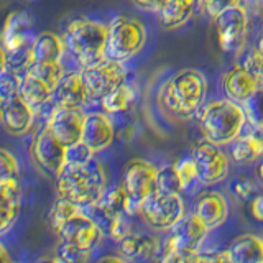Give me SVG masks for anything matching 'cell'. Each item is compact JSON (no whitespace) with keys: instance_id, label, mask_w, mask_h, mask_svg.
<instances>
[{"instance_id":"obj_1","label":"cell","mask_w":263,"mask_h":263,"mask_svg":"<svg viewBox=\"0 0 263 263\" xmlns=\"http://www.w3.org/2000/svg\"><path fill=\"white\" fill-rule=\"evenodd\" d=\"M58 197L84 211L99 202L107 191V173L97 160L84 164H64L56 178Z\"/></svg>"},{"instance_id":"obj_2","label":"cell","mask_w":263,"mask_h":263,"mask_svg":"<svg viewBox=\"0 0 263 263\" xmlns=\"http://www.w3.org/2000/svg\"><path fill=\"white\" fill-rule=\"evenodd\" d=\"M208 79L194 68L179 69L160 89V102L164 110L176 117H193L205 104Z\"/></svg>"},{"instance_id":"obj_3","label":"cell","mask_w":263,"mask_h":263,"mask_svg":"<svg viewBox=\"0 0 263 263\" xmlns=\"http://www.w3.org/2000/svg\"><path fill=\"white\" fill-rule=\"evenodd\" d=\"M196 117L202 137L219 146L232 143L242 135L247 125L243 107L227 97L205 102Z\"/></svg>"},{"instance_id":"obj_4","label":"cell","mask_w":263,"mask_h":263,"mask_svg":"<svg viewBox=\"0 0 263 263\" xmlns=\"http://www.w3.org/2000/svg\"><path fill=\"white\" fill-rule=\"evenodd\" d=\"M61 38L66 53L79 64L81 69L105 58L107 25L101 22L78 16L66 25Z\"/></svg>"},{"instance_id":"obj_5","label":"cell","mask_w":263,"mask_h":263,"mask_svg":"<svg viewBox=\"0 0 263 263\" xmlns=\"http://www.w3.org/2000/svg\"><path fill=\"white\" fill-rule=\"evenodd\" d=\"M146 43L145 25L127 15H119L107 25L105 58L127 63L143 49Z\"/></svg>"},{"instance_id":"obj_6","label":"cell","mask_w":263,"mask_h":263,"mask_svg":"<svg viewBox=\"0 0 263 263\" xmlns=\"http://www.w3.org/2000/svg\"><path fill=\"white\" fill-rule=\"evenodd\" d=\"M158 170L155 163L143 158H134L123 166L122 187L127 194V214L130 217L140 216L143 201L156 191Z\"/></svg>"},{"instance_id":"obj_7","label":"cell","mask_w":263,"mask_h":263,"mask_svg":"<svg viewBox=\"0 0 263 263\" xmlns=\"http://www.w3.org/2000/svg\"><path fill=\"white\" fill-rule=\"evenodd\" d=\"M184 214L186 208L181 194H168L158 189L146 197L140 209V217L145 224L158 232L171 230Z\"/></svg>"},{"instance_id":"obj_8","label":"cell","mask_w":263,"mask_h":263,"mask_svg":"<svg viewBox=\"0 0 263 263\" xmlns=\"http://www.w3.org/2000/svg\"><path fill=\"white\" fill-rule=\"evenodd\" d=\"M90 101H101L114 89L127 82V69L123 63L102 58L86 68L79 69Z\"/></svg>"},{"instance_id":"obj_9","label":"cell","mask_w":263,"mask_h":263,"mask_svg":"<svg viewBox=\"0 0 263 263\" xmlns=\"http://www.w3.org/2000/svg\"><path fill=\"white\" fill-rule=\"evenodd\" d=\"M249 12L243 5L227 8L214 18L217 43L226 53H238L249 36Z\"/></svg>"},{"instance_id":"obj_10","label":"cell","mask_w":263,"mask_h":263,"mask_svg":"<svg viewBox=\"0 0 263 263\" xmlns=\"http://www.w3.org/2000/svg\"><path fill=\"white\" fill-rule=\"evenodd\" d=\"M191 156L204 186H214L227 179L230 161L227 153H224L219 145H214L202 138L193 146Z\"/></svg>"},{"instance_id":"obj_11","label":"cell","mask_w":263,"mask_h":263,"mask_svg":"<svg viewBox=\"0 0 263 263\" xmlns=\"http://www.w3.org/2000/svg\"><path fill=\"white\" fill-rule=\"evenodd\" d=\"M31 155L38 168L53 178H58L66 164V145L61 143L46 125L33 140Z\"/></svg>"},{"instance_id":"obj_12","label":"cell","mask_w":263,"mask_h":263,"mask_svg":"<svg viewBox=\"0 0 263 263\" xmlns=\"http://www.w3.org/2000/svg\"><path fill=\"white\" fill-rule=\"evenodd\" d=\"M58 237L61 242L72 243L79 249L94 252L96 247L101 243L104 234L84 211H79L60 229Z\"/></svg>"},{"instance_id":"obj_13","label":"cell","mask_w":263,"mask_h":263,"mask_svg":"<svg viewBox=\"0 0 263 263\" xmlns=\"http://www.w3.org/2000/svg\"><path fill=\"white\" fill-rule=\"evenodd\" d=\"M209 234V229L204 226V222L196 214H184L183 219H179L170 230L168 242L178 250L199 253L201 245Z\"/></svg>"},{"instance_id":"obj_14","label":"cell","mask_w":263,"mask_h":263,"mask_svg":"<svg viewBox=\"0 0 263 263\" xmlns=\"http://www.w3.org/2000/svg\"><path fill=\"white\" fill-rule=\"evenodd\" d=\"M84 119H86V114L81 109L56 107L54 112L51 114V117L46 122V127L53 132V135L60 140L61 143L69 146L72 143L81 142Z\"/></svg>"},{"instance_id":"obj_15","label":"cell","mask_w":263,"mask_h":263,"mask_svg":"<svg viewBox=\"0 0 263 263\" xmlns=\"http://www.w3.org/2000/svg\"><path fill=\"white\" fill-rule=\"evenodd\" d=\"M114 138H115V128L109 115L105 112L86 114L81 142L87 145L94 155L109 148L114 142Z\"/></svg>"},{"instance_id":"obj_16","label":"cell","mask_w":263,"mask_h":263,"mask_svg":"<svg viewBox=\"0 0 263 263\" xmlns=\"http://www.w3.org/2000/svg\"><path fill=\"white\" fill-rule=\"evenodd\" d=\"M33 22L28 12L13 10L7 15L0 35V43L5 48V51L22 48L25 45L33 43Z\"/></svg>"},{"instance_id":"obj_17","label":"cell","mask_w":263,"mask_h":263,"mask_svg":"<svg viewBox=\"0 0 263 263\" xmlns=\"http://www.w3.org/2000/svg\"><path fill=\"white\" fill-rule=\"evenodd\" d=\"M51 101L56 107L64 109H82L86 102L90 101L79 71L64 74V78L53 89Z\"/></svg>"},{"instance_id":"obj_18","label":"cell","mask_w":263,"mask_h":263,"mask_svg":"<svg viewBox=\"0 0 263 263\" xmlns=\"http://www.w3.org/2000/svg\"><path fill=\"white\" fill-rule=\"evenodd\" d=\"M258 82L260 78H257L250 71H247L242 64H238L222 74L220 87L227 99L242 105L253 94Z\"/></svg>"},{"instance_id":"obj_19","label":"cell","mask_w":263,"mask_h":263,"mask_svg":"<svg viewBox=\"0 0 263 263\" xmlns=\"http://www.w3.org/2000/svg\"><path fill=\"white\" fill-rule=\"evenodd\" d=\"M194 214L209 230L220 227L229 219V204L226 196L219 191L199 194L194 204Z\"/></svg>"},{"instance_id":"obj_20","label":"cell","mask_w":263,"mask_h":263,"mask_svg":"<svg viewBox=\"0 0 263 263\" xmlns=\"http://www.w3.org/2000/svg\"><path fill=\"white\" fill-rule=\"evenodd\" d=\"M163 249L160 237L153 234L132 232L119 242L120 257L130 260H153L158 258Z\"/></svg>"},{"instance_id":"obj_21","label":"cell","mask_w":263,"mask_h":263,"mask_svg":"<svg viewBox=\"0 0 263 263\" xmlns=\"http://www.w3.org/2000/svg\"><path fill=\"white\" fill-rule=\"evenodd\" d=\"M35 117V110L20 96L2 102V125L10 135H25L31 128Z\"/></svg>"},{"instance_id":"obj_22","label":"cell","mask_w":263,"mask_h":263,"mask_svg":"<svg viewBox=\"0 0 263 263\" xmlns=\"http://www.w3.org/2000/svg\"><path fill=\"white\" fill-rule=\"evenodd\" d=\"M20 184L18 181H8L0 184V235L12 229L20 214Z\"/></svg>"},{"instance_id":"obj_23","label":"cell","mask_w":263,"mask_h":263,"mask_svg":"<svg viewBox=\"0 0 263 263\" xmlns=\"http://www.w3.org/2000/svg\"><path fill=\"white\" fill-rule=\"evenodd\" d=\"M197 0H164L158 10V22L164 30H178L191 20Z\"/></svg>"},{"instance_id":"obj_24","label":"cell","mask_w":263,"mask_h":263,"mask_svg":"<svg viewBox=\"0 0 263 263\" xmlns=\"http://www.w3.org/2000/svg\"><path fill=\"white\" fill-rule=\"evenodd\" d=\"M227 253L232 263H263V238L243 234L230 242Z\"/></svg>"},{"instance_id":"obj_25","label":"cell","mask_w":263,"mask_h":263,"mask_svg":"<svg viewBox=\"0 0 263 263\" xmlns=\"http://www.w3.org/2000/svg\"><path fill=\"white\" fill-rule=\"evenodd\" d=\"M33 63H63L66 46L61 36L45 31L35 36L31 43Z\"/></svg>"},{"instance_id":"obj_26","label":"cell","mask_w":263,"mask_h":263,"mask_svg":"<svg viewBox=\"0 0 263 263\" xmlns=\"http://www.w3.org/2000/svg\"><path fill=\"white\" fill-rule=\"evenodd\" d=\"M230 156L237 164H252L263 158V135L250 130L230 143Z\"/></svg>"},{"instance_id":"obj_27","label":"cell","mask_w":263,"mask_h":263,"mask_svg":"<svg viewBox=\"0 0 263 263\" xmlns=\"http://www.w3.org/2000/svg\"><path fill=\"white\" fill-rule=\"evenodd\" d=\"M51 94L53 87H49L46 82L31 76V74H23L22 76V87L18 96L33 110H38L41 105L51 101Z\"/></svg>"},{"instance_id":"obj_28","label":"cell","mask_w":263,"mask_h":263,"mask_svg":"<svg viewBox=\"0 0 263 263\" xmlns=\"http://www.w3.org/2000/svg\"><path fill=\"white\" fill-rule=\"evenodd\" d=\"M137 101V87L130 82H123L122 86L114 89L112 92L101 99V105L107 115L127 112Z\"/></svg>"},{"instance_id":"obj_29","label":"cell","mask_w":263,"mask_h":263,"mask_svg":"<svg viewBox=\"0 0 263 263\" xmlns=\"http://www.w3.org/2000/svg\"><path fill=\"white\" fill-rule=\"evenodd\" d=\"M247 125L253 132L263 135V79H260L253 94L242 104Z\"/></svg>"},{"instance_id":"obj_30","label":"cell","mask_w":263,"mask_h":263,"mask_svg":"<svg viewBox=\"0 0 263 263\" xmlns=\"http://www.w3.org/2000/svg\"><path fill=\"white\" fill-rule=\"evenodd\" d=\"M175 166H176V171H178L179 179H181L183 193L191 194V196L201 193V189L204 187V184L201 183L199 175H197V170H196L193 156L191 155L183 156V158H179L175 163Z\"/></svg>"},{"instance_id":"obj_31","label":"cell","mask_w":263,"mask_h":263,"mask_svg":"<svg viewBox=\"0 0 263 263\" xmlns=\"http://www.w3.org/2000/svg\"><path fill=\"white\" fill-rule=\"evenodd\" d=\"M79 211H82V209H79L78 205H74L72 202L58 197V201L51 205V209L48 212V224L51 227L53 232L58 234L66 222H68L72 216H76Z\"/></svg>"},{"instance_id":"obj_32","label":"cell","mask_w":263,"mask_h":263,"mask_svg":"<svg viewBox=\"0 0 263 263\" xmlns=\"http://www.w3.org/2000/svg\"><path fill=\"white\" fill-rule=\"evenodd\" d=\"M27 74H31V76L41 79L49 87L54 89L58 82L64 78L66 69L63 63H33Z\"/></svg>"},{"instance_id":"obj_33","label":"cell","mask_w":263,"mask_h":263,"mask_svg":"<svg viewBox=\"0 0 263 263\" xmlns=\"http://www.w3.org/2000/svg\"><path fill=\"white\" fill-rule=\"evenodd\" d=\"M96 204H99L105 212L112 214V216L127 214V194L123 191L122 184L115 186L112 189H107L104 196Z\"/></svg>"},{"instance_id":"obj_34","label":"cell","mask_w":263,"mask_h":263,"mask_svg":"<svg viewBox=\"0 0 263 263\" xmlns=\"http://www.w3.org/2000/svg\"><path fill=\"white\" fill-rule=\"evenodd\" d=\"M156 189L168 194H181L183 193V186H181V179L176 171L175 164H166L158 170V176H156Z\"/></svg>"},{"instance_id":"obj_35","label":"cell","mask_w":263,"mask_h":263,"mask_svg":"<svg viewBox=\"0 0 263 263\" xmlns=\"http://www.w3.org/2000/svg\"><path fill=\"white\" fill-rule=\"evenodd\" d=\"M33 64V53H31V43L25 45L22 48L7 51V69L13 71L16 74H27L30 66Z\"/></svg>"},{"instance_id":"obj_36","label":"cell","mask_w":263,"mask_h":263,"mask_svg":"<svg viewBox=\"0 0 263 263\" xmlns=\"http://www.w3.org/2000/svg\"><path fill=\"white\" fill-rule=\"evenodd\" d=\"M54 255L63 263H89L90 257H92V252L60 240V245H58Z\"/></svg>"},{"instance_id":"obj_37","label":"cell","mask_w":263,"mask_h":263,"mask_svg":"<svg viewBox=\"0 0 263 263\" xmlns=\"http://www.w3.org/2000/svg\"><path fill=\"white\" fill-rule=\"evenodd\" d=\"M22 76L13 71L5 69L0 72V102H7L20 94Z\"/></svg>"},{"instance_id":"obj_38","label":"cell","mask_w":263,"mask_h":263,"mask_svg":"<svg viewBox=\"0 0 263 263\" xmlns=\"http://www.w3.org/2000/svg\"><path fill=\"white\" fill-rule=\"evenodd\" d=\"M18 178H20L18 161H16V158L8 150L0 148V184L8 183V181H18Z\"/></svg>"},{"instance_id":"obj_39","label":"cell","mask_w":263,"mask_h":263,"mask_svg":"<svg viewBox=\"0 0 263 263\" xmlns=\"http://www.w3.org/2000/svg\"><path fill=\"white\" fill-rule=\"evenodd\" d=\"M196 258L197 253L178 250L166 240L163 242V249L158 255V263H196Z\"/></svg>"},{"instance_id":"obj_40","label":"cell","mask_w":263,"mask_h":263,"mask_svg":"<svg viewBox=\"0 0 263 263\" xmlns=\"http://www.w3.org/2000/svg\"><path fill=\"white\" fill-rule=\"evenodd\" d=\"M235 5H242V0H197V8L212 20Z\"/></svg>"},{"instance_id":"obj_41","label":"cell","mask_w":263,"mask_h":263,"mask_svg":"<svg viewBox=\"0 0 263 263\" xmlns=\"http://www.w3.org/2000/svg\"><path fill=\"white\" fill-rule=\"evenodd\" d=\"M90 160H94V153L82 142L66 146V164H84Z\"/></svg>"},{"instance_id":"obj_42","label":"cell","mask_w":263,"mask_h":263,"mask_svg":"<svg viewBox=\"0 0 263 263\" xmlns=\"http://www.w3.org/2000/svg\"><path fill=\"white\" fill-rule=\"evenodd\" d=\"M230 191L234 193V196L237 199L240 201H252L257 193V183L249 178V176H242V178H237L232 184H230Z\"/></svg>"},{"instance_id":"obj_43","label":"cell","mask_w":263,"mask_h":263,"mask_svg":"<svg viewBox=\"0 0 263 263\" xmlns=\"http://www.w3.org/2000/svg\"><path fill=\"white\" fill-rule=\"evenodd\" d=\"M132 232H134V222H132V217L128 216V214H122V216H119L117 219H115L109 237L114 238L115 242H120L122 238H125Z\"/></svg>"},{"instance_id":"obj_44","label":"cell","mask_w":263,"mask_h":263,"mask_svg":"<svg viewBox=\"0 0 263 263\" xmlns=\"http://www.w3.org/2000/svg\"><path fill=\"white\" fill-rule=\"evenodd\" d=\"M242 66L247 71H250L252 74H255L257 78L263 79V54L258 51L257 46L249 49V53H247L245 58H243Z\"/></svg>"},{"instance_id":"obj_45","label":"cell","mask_w":263,"mask_h":263,"mask_svg":"<svg viewBox=\"0 0 263 263\" xmlns=\"http://www.w3.org/2000/svg\"><path fill=\"white\" fill-rule=\"evenodd\" d=\"M196 263H232L227 250L226 252H199Z\"/></svg>"},{"instance_id":"obj_46","label":"cell","mask_w":263,"mask_h":263,"mask_svg":"<svg viewBox=\"0 0 263 263\" xmlns=\"http://www.w3.org/2000/svg\"><path fill=\"white\" fill-rule=\"evenodd\" d=\"M250 214L255 220L263 222V194H257L250 201Z\"/></svg>"},{"instance_id":"obj_47","label":"cell","mask_w":263,"mask_h":263,"mask_svg":"<svg viewBox=\"0 0 263 263\" xmlns=\"http://www.w3.org/2000/svg\"><path fill=\"white\" fill-rule=\"evenodd\" d=\"M134 2L138 5L145 8V10H153V12H158L161 5L164 4V0H134Z\"/></svg>"},{"instance_id":"obj_48","label":"cell","mask_w":263,"mask_h":263,"mask_svg":"<svg viewBox=\"0 0 263 263\" xmlns=\"http://www.w3.org/2000/svg\"><path fill=\"white\" fill-rule=\"evenodd\" d=\"M96 263H127V260L123 257H119V255H105V257H101Z\"/></svg>"},{"instance_id":"obj_49","label":"cell","mask_w":263,"mask_h":263,"mask_svg":"<svg viewBox=\"0 0 263 263\" xmlns=\"http://www.w3.org/2000/svg\"><path fill=\"white\" fill-rule=\"evenodd\" d=\"M7 69V51L5 48L0 43V72H4Z\"/></svg>"},{"instance_id":"obj_50","label":"cell","mask_w":263,"mask_h":263,"mask_svg":"<svg viewBox=\"0 0 263 263\" xmlns=\"http://www.w3.org/2000/svg\"><path fill=\"white\" fill-rule=\"evenodd\" d=\"M0 263H13V260L10 258V253L7 252L4 245H0Z\"/></svg>"},{"instance_id":"obj_51","label":"cell","mask_w":263,"mask_h":263,"mask_svg":"<svg viewBox=\"0 0 263 263\" xmlns=\"http://www.w3.org/2000/svg\"><path fill=\"white\" fill-rule=\"evenodd\" d=\"M36 263H63V261L58 260V257L54 255V257H43V258H40Z\"/></svg>"},{"instance_id":"obj_52","label":"cell","mask_w":263,"mask_h":263,"mask_svg":"<svg viewBox=\"0 0 263 263\" xmlns=\"http://www.w3.org/2000/svg\"><path fill=\"white\" fill-rule=\"evenodd\" d=\"M257 48L258 51L263 54V27H261V31H260V36H258V41H257Z\"/></svg>"},{"instance_id":"obj_53","label":"cell","mask_w":263,"mask_h":263,"mask_svg":"<svg viewBox=\"0 0 263 263\" xmlns=\"http://www.w3.org/2000/svg\"><path fill=\"white\" fill-rule=\"evenodd\" d=\"M258 176H260L261 183H263V158H261V161H260V166H258Z\"/></svg>"},{"instance_id":"obj_54","label":"cell","mask_w":263,"mask_h":263,"mask_svg":"<svg viewBox=\"0 0 263 263\" xmlns=\"http://www.w3.org/2000/svg\"><path fill=\"white\" fill-rule=\"evenodd\" d=\"M0 123H2V102H0Z\"/></svg>"}]
</instances>
